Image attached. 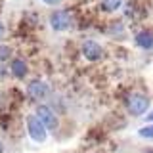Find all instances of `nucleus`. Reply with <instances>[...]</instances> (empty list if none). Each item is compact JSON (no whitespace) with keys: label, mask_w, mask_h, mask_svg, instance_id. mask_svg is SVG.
Listing matches in <instances>:
<instances>
[{"label":"nucleus","mask_w":153,"mask_h":153,"mask_svg":"<svg viewBox=\"0 0 153 153\" xmlns=\"http://www.w3.org/2000/svg\"><path fill=\"white\" fill-rule=\"evenodd\" d=\"M4 33H6V27H4V23H2V21H0V38H2V36H4Z\"/></svg>","instance_id":"ddd939ff"},{"label":"nucleus","mask_w":153,"mask_h":153,"mask_svg":"<svg viewBox=\"0 0 153 153\" xmlns=\"http://www.w3.org/2000/svg\"><path fill=\"white\" fill-rule=\"evenodd\" d=\"M2 151H4V143L0 142V153H2Z\"/></svg>","instance_id":"dca6fc26"},{"label":"nucleus","mask_w":153,"mask_h":153,"mask_svg":"<svg viewBox=\"0 0 153 153\" xmlns=\"http://www.w3.org/2000/svg\"><path fill=\"white\" fill-rule=\"evenodd\" d=\"M35 115H36V119L42 123V126H44L46 130H56L57 128V117L48 105H38Z\"/></svg>","instance_id":"7ed1b4c3"},{"label":"nucleus","mask_w":153,"mask_h":153,"mask_svg":"<svg viewBox=\"0 0 153 153\" xmlns=\"http://www.w3.org/2000/svg\"><path fill=\"white\" fill-rule=\"evenodd\" d=\"M80 50H82V56L88 61H98L100 57L103 56V48L100 46L96 40H84L82 46H80Z\"/></svg>","instance_id":"423d86ee"},{"label":"nucleus","mask_w":153,"mask_h":153,"mask_svg":"<svg viewBox=\"0 0 153 153\" xmlns=\"http://www.w3.org/2000/svg\"><path fill=\"white\" fill-rule=\"evenodd\" d=\"M27 132H29V136H31V140H35L38 143L44 142L46 136H48L46 128L42 126V123L36 119V115H29L27 117Z\"/></svg>","instance_id":"f03ea898"},{"label":"nucleus","mask_w":153,"mask_h":153,"mask_svg":"<svg viewBox=\"0 0 153 153\" xmlns=\"http://www.w3.org/2000/svg\"><path fill=\"white\" fill-rule=\"evenodd\" d=\"M10 69H12V75L16 76V79H23V76L27 75V63L23 59H19V57H16V59L12 61Z\"/></svg>","instance_id":"6e6552de"},{"label":"nucleus","mask_w":153,"mask_h":153,"mask_svg":"<svg viewBox=\"0 0 153 153\" xmlns=\"http://www.w3.org/2000/svg\"><path fill=\"white\" fill-rule=\"evenodd\" d=\"M134 42L140 48H143V50H151L153 48V33H149V31L138 33V35L134 36Z\"/></svg>","instance_id":"0eeeda50"},{"label":"nucleus","mask_w":153,"mask_h":153,"mask_svg":"<svg viewBox=\"0 0 153 153\" xmlns=\"http://www.w3.org/2000/svg\"><path fill=\"white\" fill-rule=\"evenodd\" d=\"M27 94L31 100H36V102H40V100H44L48 94H50V86H48L44 80H31V82L27 84Z\"/></svg>","instance_id":"39448f33"},{"label":"nucleus","mask_w":153,"mask_h":153,"mask_svg":"<svg viewBox=\"0 0 153 153\" xmlns=\"http://www.w3.org/2000/svg\"><path fill=\"white\" fill-rule=\"evenodd\" d=\"M2 75H6V65L0 63V76H2Z\"/></svg>","instance_id":"4468645a"},{"label":"nucleus","mask_w":153,"mask_h":153,"mask_svg":"<svg viewBox=\"0 0 153 153\" xmlns=\"http://www.w3.org/2000/svg\"><path fill=\"white\" fill-rule=\"evenodd\" d=\"M8 57H12V48L10 46H0V63H4Z\"/></svg>","instance_id":"9d476101"},{"label":"nucleus","mask_w":153,"mask_h":153,"mask_svg":"<svg viewBox=\"0 0 153 153\" xmlns=\"http://www.w3.org/2000/svg\"><path fill=\"white\" fill-rule=\"evenodd\" d=\"M44 4H48V6H56V4H59L61 0H42Z\"/></svg>","instance_id":"f8f14e48"},{"label":"nucleus","mask_w":153,"mask_h":153,"mask_svg":"<svg viewBox=\"0 0 153 153\" xmlns=\"http://www.w3.org/2000/svg\"><path fill=\"white\" fill-rule=\"evenodd\" d=\"M143 153H153V149H147V151H143Z\"/></svg>","instance_id":"f3484780"},{"label":"nucleus","mask_w":153,"mask_h":153,"mask_svg":"<svg viewBox=\"0 0 153 153\" xmlns=\"http://www.w3.org/2000/svg\"><path fill=\"white\" fill-rule=\"evenodd\" d=\"M50 25L57 33L67 31V29L71 27V16H69V12H65V10H56V12L50 16Z\"/></svg>","instance_id":"20e7f679"},{"label":"nucleus","mask_w":153,"mask_h":153,"mask_svg":"<svg viewBox=\"0 0 153 153\" xmlns=\"http://www.w3.org/2000/svg\"><path fill=\"white\" fill-rule=\"evenodd\" d=\"M121 4H123V0H102V10L107 13H113L121 8Z\"/></svg>","instance_id":"1a4fd4ad"},{"label":"nucleus","mask_w":153,"mask_h":153,"mask_svg":"<svg viewBox=\"0 0 153 153\" xmlns=\"http://www.w3.org/2000/svg\"><path fill=\"white\" fill-rule=\"evenodd\" d=\"M138 134H140L142 138H153V123L149 124V126H143L138 130Z\"/></svg>","instance_id":"9b49d317"},{"label":"nucleus","mask_w":153,"mask_h":153,"mask_svg":"<svg viewBox=\"0 0 153 153\" xmlns=\"http://www.w3.org/2000/svg\"><path fill=\"white\" fill-rule=\"evenodd\" d=\"M126 109L130 111V115H134V117L146 115V111L149 109V98L143 96V94H132L130 98L126 100Z\"/></svg>","instance_id":"f257e3e1"},{"label":"nucleus","mask_w":153,"mask_h":153,"mask_svg":"<svg viewBox=\"0 0 153 153\" xmlns=\"http://www.w3.org/2000/svg\"><path fill=\"white\" fill-rule=\"evenodd\" d=\"M146 119H147L149 123H153V111H151V113H147V115H146Z\"/></svg>","instance_id":"2eb2a0df"}]
</instances>
